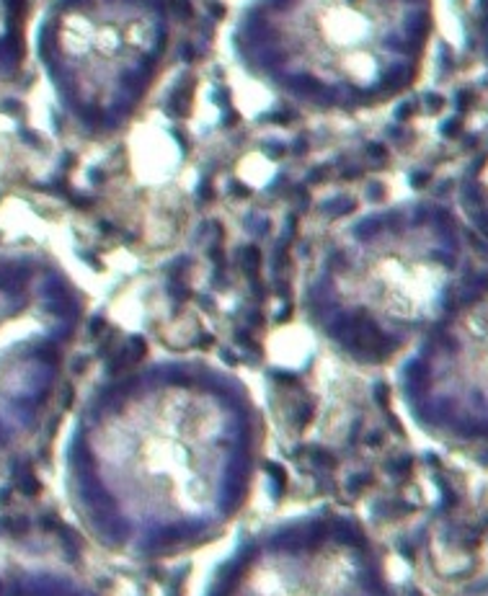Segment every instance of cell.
I'll list each match as a JSON object with an SVG mask.
<instances>
[{
  "label": "cell",
  "instance_id": "6da1fadb",
  "mask_svg": "<svg viewBox=\"0 0 488 596\" xmlns=\"http://www.w3.org/2000/svg\"><path fill=\"white\" fill-rule=\"evenodd\" d=\"M266 441L248 382L204 356H152L98 382L67 444V491L88 537L155 563L225 534Z\"/></svg>",
  "mask_w": 488,
  "mask_h": 596
},
{
  "label": "cell",
  "instance_id": "7a4b0ae2",
  "mask_svg": "<svg viewBox=\"0 0 488 596\" xmlns=\"http://www.w3.org/2000/svg\"><path fill=\"white\" fill-rule=\"evenodd\" d=\"M455 204L408 196L333 230L300 289V315L354 367H395L473 274Z\"/></svg>",
  "mask_w": 488,
  "mask_h": 596
},
{
  "label": "cell",
  "instance_id": "3957f363",
  "mask_svg": "<svg viewBox=\"0 0 488 596\" xmlns=\"http://www.w3.org/2000/svg\"><path fill=\"white\" fill-rule=\"evenodd\" d=\"M434 36V0H243L225 41L233 65L276 101L361 116L421 83Z\"/></svg>",
  "mask_w": 488,
  "mask_h": 596
},
{
  "label": "cell",
  "instance_id": "277c9868",
  "mask_svg": "<svg viewBox=\"0 0 488 596\" xmlns=\"http://www.w3.org/2000/svg\"><path fill=\"white\" fill-rule=\"evenodd\" d=\"M173 0H49L34 54L62 119L108 142L142 114L176 41Z\"/></svg>",
  "mask_w": 488,
  "mask_h": 596
},
{
  "label": "cell",
  "instance_id": "5b68a950",
  "mask_svg": "<svg viewBox=\"0 0 488 596\" xmlns=\"http://www.w3.org/2000/svg\"><path fill=\"white\" fill-rule=\"evenodd\" d=\"M202 596H395L390 565L364 521L313 509L248 532Z\"/></svg>",
  "mask_w": 488,
  "mask_h": 596
},
{
  "label": "cell",
  "instance_id": "8992f818",
  "mask_svg": "<svg viewBox=\"0 0 488 596\" xmlns=\"http://www.w3.org/2000/svg\"><path fill=\"white\" fill-rule=\"evenodd\" d=\"M411 426L455 449H488V271H473L395 364Z\"/></svg>",
  "mask_w": 488,
  "mask_h": 596
},
{
  "label": "cell",
  "instance_id": "52a82bcc",
  "mask_svg": "<svg viewBox=\"0 0 488 596\" xmlns=\"http://www.w3.org/2000/svg\"><path fill=\"white\" fill-rule=\"evenodd\" d=\"M452 204L470 235L488 243V129L473 144L457 170Z\"/></svg>",
  "mask_w": 488,
  "mask_h": 596
},
{
  "label": "cell",
  "instance_id": "ba28073f",
  "mask_svg": "<svg viewBox=\"0 0 488 596\" xmlns=\"http://www.w3.org/2000/svg\"><path fill=\"white\" fill-rule=\"evenodd\" d=\"M29 0H0V90L21 75L29 57Z\"/></svg>",
  "mask_w": 488,
  "mask_h": 596
},
{
  "label": "cell",
  "instance_id": "9c48e42d",
  "mask_svg": "<svg viewBox=\"0 0 488 596\" xmlns=\"http://www.w3.org/2000/svg\"><path fill=\"white\" fill-rule=\"evenodd\" d=\"M465 41L475 62L488 72V0H470L465 13Z\"/></svg>",
  "mask_w": 488,
  "mask_h": 596
},
{
  "label": "cell",
  "instance_id": "30bf717a",
  "mask_svg": "<svg viewBox=\"0 0 488 596\" xmlns=\"http://www.w3.org/2000/svg\"><path fill=\"white\" fill-rule=\"evenodd\" d=\"M452 596H488V571H483L473 581H467L463 589H457Z\"/></svg>",
  "mask_w": 488,
  "mask_h": 596
}]
</instances>
